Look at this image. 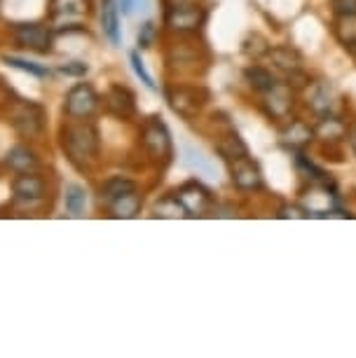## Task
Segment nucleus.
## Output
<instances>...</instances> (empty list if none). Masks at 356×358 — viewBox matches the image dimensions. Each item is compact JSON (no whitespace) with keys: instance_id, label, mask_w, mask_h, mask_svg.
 Instances as JSON below:
<instances>
[{"instance_id":"nucleus-28","label":"nucleus","mask_w":356,"mask_h":358,"mask_svg":"<svg viewBox=\"0 0 356 358\" xmlns=\"http://www.w3.org/2000/svg\"><path fill=\"white\" fill-rule=\"evenodd\" d=\"M152 43H155V26L143 24L138 33V47L141 50H148V47H152Z\"/></svg>"},{"instance_id":"nucleus-9","label":"nucleus","mask_w":356,"mask_h":358,"mask_svg":"<svg viewBox=\"0 0 356 358\" xmlns=\"http://www.w3.org/2000/svg\"><path fill=\"white\" fill-rule=\"evenodd\" d=\"M176 197H178L180 204H183L187 215H204L211 206L209 192H206L199 183H185L176 192Z\"/></svg>"},{"instance_id":"nucleus-19","label":"nucleus","mask_w":356,"mask_h":358,"mask_svg":"<svg viewBox=\"0 0 356 358\" xmlns=\"http://www.w3.org/2000/svg\"><path fill=\"white\" fill-rule=\"evenodd\" d=\"M5 64H10L12 69H19V71L29 73V76H33V78H40V80H45V78L52 76L50 69H45V66H40V64H33V62H26V59L5 57Z\"/></svg>"},{"instance_id":"nucleus-4","label":"nucleus","mask_w":356,"mask_h":358,"mask_svg":"<svg viewBox=\"0 0 356 358\" xmlns=\"http://www.w3.org/2000/svg\"><path fill=\"white\" fill-rule=\"evenodd\" d=\"M12 40L24 50L47 54L52 52V45H55V33L43 24H15L12 26Z\"/></svg>"},{"instance_id":"nucleus-3","label":"nucleus","mask_w":356,"mask_h":358,"mask_svg":"<svg viewBox=\"0 0 356 358\" xmlns=\"http://www.w3.org/2000/svg\"><path fill=\"white\" fill-rule=\"evenodd\" d=\"M101 106V99L97 90L87 83H80L76 87H71L64 101V113L71 120H90L97 115Z\"/></svg>"},{"instance_id":"nucleus-11","label":"nucleus","mask_w":356,"mask_h":358,"mask_svg":"<svg viewBox=\"0 0 356 358\" xmlns=\"http://www.w3.org/2000/svg\"><path fill=\"white\" fill-rule=\"evenodd\" d=\"M232 183L237 185L239 190H258L260 183H263L258 166L253 164L246 155L244 157L232 159Z\"/></svg>"},{"instance_id":"nucleus-18","label":"nucleus","mask_w":356,"mask_h":358,"mask_svg":"<svg viewBox=\"0 0 356 358\" xmlns=\"http://www.w3.org/2000/svg\"><path fill=\"white\" fill-rule=\"evenodd\" d=\"M152 211H155L157 218H185V215H187V211L183 208V204L178 201L176 194H173V197L159 199Z\"/></svg>"},{"instance_id":"nucleus-10","label":"nucleus","mask_w":356,"mask_h":358,"mask_svg":"<svg viewBox=\"0 0 356 358\" xmlns=\"http://www.w3.org/2000/svg\"><path fill=\"white\" fill-rule=\"evenodd\" d=\"M5 166L15 173H31V171H40V157L38 152L33 150L31 145L19 143L15 148H10L8 155H5Z\"/></svg>"},{"instance_id":"nucleus-1","label":"nucleus","mask_w":356,"mask_h":358,"mask_svg":"<svg viewBox=\"0 0 356 358\" xmlns=\"http://www.w3.org/2000/svg\"><path fill=\"white\" fill-rule=\"evenodd\" d=\"M62 141V150L66 159L71 162L78 171H87L99 162L101 155V136L99 129L90 120H73V122L62 127L59 134Z\"/></svg>"},{"instance_id":"nucleus-26","label":"nucleus","mask_w":356,"mask_h":358,"mask_svg":"<svg viewBox=\"0 0 356 358\" xmlns=\"http://www.w3.org/2000/svg\"><path fill=\"white\" fill-rule=\"evenodd\" d=\"M59 71H62L64 76H71V78H85L87 73H90V66H87L85 62H71V64L59 66Z\"/></svg>"},{"instance_id":"nucleus-5","label":"nucleus","mask_w":356,"mask_h":358,"mask_svg":"<svg viewBox=\"0 0 356 358\" xmlns=\"http://www.w3.org/2000/svg\"><path fill=\"white\" fill-rule=\"evenodd\" d=\"M141 143H143L145 152L152 159L166 162L171 157V136L166 131V127L159 122V117L148 120L143 124V129H141Z\"/></svg>"},{"instance_id":"nucleus-2","label":"nucleus","mask_w":356,"mask_h":358,"mask_svg":"<svg viewBox=\"0 0 356 358\" xmlns=\"http://www.w3.org/2000/svg\"><path fill=\"white\" fill-rule=\"evenodd\" d=\"M8 122L22 138L38 141L45 134V108L36 103V101H12L8 110Z\"/></svg>"},{"instance_id":"nucleus-21","label":"nucleus","mask_w":356,"mask_h":358,"mask_svg":"<svg viewBox=\"0 0 356 358\" xmlns=\"http://www.w3.org/2000/svg\"><path fill=\"white\" fill-rule=\"evenodd\" d=\"M267 94H270V99H267V106L272 108V113L274 115H284L288 110V106H291V103H288L286 90H277V85H274Z\"/></svg>"},{"instance_id":"nucleus-20","label":"nucleus","mask_w":356,"mask_h":358,"mask_svg":"<svg viewBox=\"0 0 356 358\" xmlns=\"http://www.w3.org/2000/svg\"><path fill=\"white\" fill-rule=\"evenodd\" d=\"M246 80L251 83L253 90H258V92H270L274 87V78L263 69H248L246 71Z\"/></svg>"},{"instance_id":"nucleus-25","label":"nucleus","mask_w":356,"mask_h":358,"mask_svg":"<svg viewBox=\"0 0 356 358\" xmlns=\"http://www.w3.org/2000/svg\"><path fill=\"white\" fill-rule=\"evenodd\" d=\"M118 8L122 10V15H134V12H148L150 8V0H120Z\"/></svg>"},{"instance_id":"nucleus-14","label":"nucleus","mask_w":356,"mask_h":358,"mask_svg":"<svg viewBox=\"0 0 356 358\" xmlns=\"http://www.w3.org/2000/svg\"><path fill=\"white\" fill-rule=\"evenodd\" d=\"M92 0H50L52 19H78L90 15Z\"/></svg>"},{"instance_id":"nucleus-27","label":"nucleus","mask_w":356,"mask_h":358,"mask_svg":"<svg viewBox=\"0 0 356 358\" xmlns=\"http://www.w3.org/2000/svg\"><path fill=\"white\" fill-rule=\"evenodd\" d=\"M333 10L335 15L352 19L356 17V0H333Z\"/></svg>"},{"instance_id":"nucleus-22","label":"nucleus","mask_w":356,"mask_h":358,"mask_svg":"<svg viewBox=\"0 0 356 358\" xmlns=\"http://www.w3.org/2000/svg\"><path fill=\"white\" fill-rule=\"evenodd\" d=\"M342 131H345V127H342L335 117H324L319 124V129H317V134L321 138H338Z\"/></svg>"},{"instance_id":"nucleus-16","label":"nucleus","mask_w":356,"mask_h":358,"mask_svg":"<svg viewBox=\"0 0 356 358\" xmlns=\"http://www.w3.org/2000/svg\"><path fill=\"white\" fill-rule=\"evenodd\" d=\"M169 103L178 115L190 117V115H194L199 110L201 101L197 99V92H194V90H176V92L169 94Z\"/></svg>"},{"instance_id":"nucleus-23","label":"nucleus","mask_w":356,"mask_h":358,"mask_svg":"<svg viewBox=\"0 0 356 358\" xmlns=\"http://www.w3.org/2000/svg\"><path fill=\"white\" fill-rule=\"evenodd\" d=\"M131 69H134V73H136V76L141 78V83H143V85L148 87V90L155 92V83H152L150 73H148V71H145V66H143V59H141L136 52L131 54Z\"/></svg>"},{"instance_id":"nucleus-7","label":"nucleus","mask_w":356,"mask_h":358,"mask_svg":"<svg viewBox=\"0 0 356 358\" xmlns=\"http://www.w3.org/2000/svg\"><path fill=\"white\" fill-rule=\"evenodd\" d=\"M201 22H204V10L194 3H176L166 10V26H169V31H197Z\"/></svg>"},{"instance_id":"nucleus-29","label":"nucleus","mask_w":356,"mask_h":358,"mask_svg":"<svg viewBox=\"0 0 356 358\" xmlns=\"http://www.w3.org/2000/svg\"><path fill=\"white\" fill-rule=\"evenodd\" d=\"M352 148H354V152H356V134L352 136Z\"/></svg>"},{"instance_id":"nucleus-15","label":"nucleus","mask_w":356,"mask_h":358,"mask_svg":"<svg viewBox=\"0 0 356 358\" xmlns=\"http://www.w3.org/2000/svg\"><path fill=\"white\" fill-rule=\"evenodd\" d=\"M64 208L71 218H83L87 211V192L83 185L69 183L64 187Z\"/></svg>"},{"instance_id":"nucleus-13","label":"nucleus","mask_w":356,"mask_h":358,"mask_svg":"<svg viewBox=\"0 0 356 358\" xmlns=\"http://www.w3.org/2000/svg\"><path fill=\"white\" fill-rule=\"evenodd\" d=\"M141 206H143V197L136 192V190H129L124 194H120L118 199H113L111 204H106V208H108V213L113 215V218H136Z\"/></svg>"},{"instance_id":"nucleus-6","label":"nucleus","mask_w":356,"mask_h":358,"mask_svg":"<svg viewBox=\"0 0 356 358\" xmlns=\"http://www.w3.org/2000/svg\"><path fill=\"white\" fill-rule=\"evenodd\" d=\"M12 192H15V204H24L26 208L43 204L47 197V180L38 171L17 173L12 180Z\"/></svg>"},{"instance_id":"nucleus-24","label":"nucleus","mask_w":356,"mask_h":358,"mask_svg":"<svg viewBox=\"0 0 356 358\" xmlns=\"http://www.w3.org/2000/svg\"><path fill=\"white\" fill-rule=\"evenodd\" d=\"M307 138H310V129H307L305 124H291V129L286 131V141L288 143H295V145H302L307 143Z\"/></svg>"},{"instance_id":"nucleus-12","label":"nucleus","mask_w":356,"mask_h":358,"mask_svg":"<svg viewBox=\"0 0 356 358\" xmlns=\"http://www.w3.org/2000/svg\"><path fill=\"white\" fill-rule=\"evenodd\" d=\"M101 29L104 36L111 40V45H122V31H120V8L115 0L101 3Z\"/></svg>"},{"instance_id":"nucleus-8","label":"nucleus","mask_w":356,"mask_h":358,"mask_svg":"<svg viewBox=\"0 0 356 358\" xmlns=\"http://www.w3.org/2000/svg\"><path fill=\"white\" fill-rule=\"evenodd\" d=\"M106 110L118 120H131L136 115V99L122 85H113L104 96Z\"/></svg>"},{"instance_id":"nucleus-17","label":"nucleus","mask_w":356,"mask_h":358,"mask_svg":"<svg viewBox=\"0 0 356 358\" xmlns=\"http://www.w3.org/2000/svg\"><path fill=\"white\" fill-rule=\"evenodd\" d=\"M129 190H136V183L129 178H122V176H115V178H108L99 187V199H101V204H111L113 199H118L120 194H124Z\"/></svg>"}]
</instances>
